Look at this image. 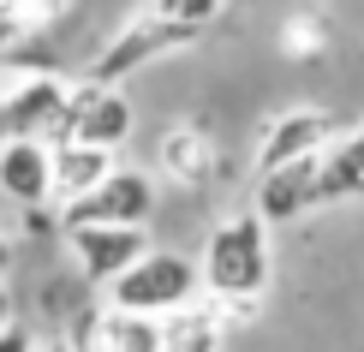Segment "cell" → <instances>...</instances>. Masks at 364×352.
Instances as JSON below:
<instances>
[{"label":"cell","instance_id":"1","mask_svg":"<svg viewBox=\"0 0 364 352\" xmlns=\"http://www.w3.org/2000/svg\"><path fill=\"white\" fill-rule=\"evenodd\" d=\"M197 269H203V293L233 304L239 316L257 311V299L269 293V281H275V245H269V221L257 215V209H239V215H227L209 227L203 239V257H197Z\"/></svg>","mask_w":364,"mask_h":352},{"label":"cell","instance_id":"2","mask_svg":"<svg viewBox=\"0 0 364 352\" xmlns=\"http://www.w3.org/2000/svg\"><path fill=\"white\" fill-rule=\"evenodd\" d=\"M197 36H203V30L173 24V18H161L156 6H144V12H132V18L119 24L108 42H102V54L90 60V78H102V84H126L132 72H144V66H156V60L191 48Z\"/></svg>","mask_w":364,"mask_h":352},{"label":"cell","instance_id":"3","mask_svg":"<svg viewBox=\"0 0 364 352\" xmlns=\"http://www.w3.org/2000/svg\"><path fill=\"white\" fill-rule=\"evenodd\" d=\"M203 293V269H197V257H179V251H156L149 245L144 257H132L126 269L108 281V299L126 304V311H173V304H186Z\"/></svg>","mask_w":364,"mask_h":352},{"label":"cell","instance_id":"4","mask_svg":"<svg viewBox=\"0 0 364 352\" xmlns=\"http://www.w3.org/2000/svg\"><path fill=\"white\" fill-rule=\"evenodd\" d=\"M66 102H72V78H60V72H48V66H30L12 84H0L6 132H24V137L60 144V132H66Z\"/></svg>","mask_w":364,"mask_h":352},{"label":"cell","instance_id":"5","mask_svg":"<svg viewBox=\"0 0 364 352\" xmlns=\"http://www.w3.org/2000/svg\"><path fill=\"white\" fill-rule=\"evenodd\" d=\"M60 334H66L72 346H96V352H161V316L126 311V304H114V299L78 304Z\"/></svg>","mask_w":364,"mask_h":352},{"label":"cell","instance_id":"6","mask_svg":"<svg viewBox=\"0 0 364 352\" xmlns=\"http://www.w3.org/2000/svg\"><path fill=\"white\" fill-rule=\"evenodd\" d=\"M132 132H138V114H132V96L119 84H102V78H84L72 84V102H66V132L60 137H78V144H102V149H126Z\"/></svg>","mask_w":364,"mask_h":352},{"label":"cell","instance_id":"7","mask_svg":"<svg viewBox=\"0 0 364 352\" xmlns=\"http://www.w3.org/2000/svg\"><path fill=\"white\" fill-rule=\"evenodd\" d=\"M60 227L72 221H126V227H149V215H156V179L144 174V167H108V179H102L96 191H84L78 203L54 209Z\"/></svg>","mask_w":364,"mask_h":352},{"label":"cell","instance_id":"8","mask_svg":"<svg viewBox=\"0 0 364 352\" xmlns=\"http://www.w3.org/2000/svg\"><path fill=\"white\" fill-rule=\"evenodd\" d=\"M60 233H66V251L90 287H108L132 257L149 251V227H126V221H72Z\"/></svg>","mask_w":364,"mask_h":352},{"label":"cell","instance_id":"9","mask_svg":"<svg viewBox=\"0 0 364 352\" xmlns=\"http://www.w3.org/2000/svg\"><path fill=\"white\" fill-rule=\"evenodd\" d=\"M0 197L18 209H54V144L6 132L0 137Z\"/></svg>","mask_w":364,"mask_h":352},{"label":"cell","instance_id":"10","mask_svg":"<svg viewBox=\"0 0 364 352\" xmlns=\"http://www.w3.org/2000/svg\"><path fill=\"white\" fill-rule=\"evenodd\" d=\"M257 215L269 227H287L311 209H323V156H299V161H281V167H263L257 174Z\"/></svg>","mask_w":364,"mask_h":352},{"label":"cell","instance_id":"11","mask_svg":"<svg viewBox=\"0 0 364 352\" xmlns=\"http://www.w3.org/2000/svg\"><path fill=\"white\" fill-rule=\"evenodd\" d=\"M335 137H341V126H335L328 108H287L257 137V174L263 167H281V161H299V156H323Z\"/></svg>","mask_w":364,"mask_h":352},{"label":"cell","instance_id":"12","mask_svg":"<svg viewBox=\"0 0 364 352\" xmlns=\"http://www.w3.org/2000/svg\"><path fill=\"white\" fill-rule=\"evenodd\" d=\"M233 323H239L233 304L197 293L186 304H173V311H161V352H209L233 334Z\"/></svg>","mask_w":364,"mask_h":352},{"label":"cell","instance_id":"13","mask_svg":"<svg viewBox=\"0 0 364 352\" xmlns=\"http://www.w3.org/2000/svg\"><path fill=\"white\" fill-rule=\"evenodd\" d=\"M215 161H221V149L209 137V126H197V119H179V126H168L156 137V167L173 186H209Z\"/></svg>","mask_w":364,"mask_h":352},{"label":"cell","instance_id":"14","mask_svg":"<svg viewBox=\"0 0 364 352\" xmlns=\"http://www.w3.org/2000/svg\"><path fill=\"white\" fill-rule=\"evenodd\" d=\"M114 167V149L102 144H78V137H60L54 144V209L78 203L84 191H96Z\"/></svg>","mask_w":364,"mask_h":352},{"label":"cell","instance_id":"15","mask_svg":"<svg viewBox=\"0 0 364 352\" xmlns=\"http://www.w3.org/2000/svg\"><path fill=\"white\" fill-rule=\"evenodd\" d=\"M364 197V126L323 149V203H358Z\"/></svg>","mask_w":364,"mask_h":352},{"label":"cell","instance_id":"16","mask_svg":"<svg viewBox=\"0 0 364 352\" xmlns=\"http://www.w3.org/2000/svg\"><path fill=\"white\" fill-rule=\"evenodd\" d=\"M0 6H6V18L18 24L24 36H42V30H54L72 12V0H0Z\"/></svg>","mask_w":364,"mask_h":352},{"label":"cell","instance_id":"17","mask_svg":"<svg viewBox=\"0 0 364 352\" xmlns=\"http://www.w3.org/2000/svg\"><path fill=\"white\" fill-rule=\"evenodd\" d=\"M149 6L161 12V18H173V24H191V30H209L227 12V0H149Z\"/></svg>","mask_w":364,"mask_h":352},{"label":"cell","instance_id":"18","mask_svg":"<svg viewBox=\"0 0 364 352\" xmlns=\"http://www.w3.org/2000/svg\"><path fill=\"white\" fill-rule=\"evenodd\" d=\"M24 42H30V36H24V30L12 24V18H6V6H0V60H6L12 48H24Z\"/></svg>","mask_w":364,"mask_h":352},{"label":"cell","instance_id":"19","mask_svg":"<svg viewBox=\"0 0 364 352\" xmlns=\"http://www.w3.org/2000/svg\"><path fill=\"white\" fill-rule=\"evenodd\" d=\"M12 323H18V299H12V287L0 281V334H6Z\"/></svg>","mask_w":364,"mask_h":352},{"label":"cell","instance_id":"20","mask_svg":"<svg viewBox=\"0 0 364 352\" xmlns=\"http://www.w3.org/2000/svg\"><path fill=\"white\" fill-rule=\"evenodd\" d=\"M12 263H18V245H12L6 233H0V281H6V274H12Z\"/></svg>","mask_w":364,"mask_h":352},{"label":"cell","instance_id":"21","mask_svg":"<svg viewBox=\"0 0 364 352\" xmlns=\"http://www.w3.org/2000/svg\"><path fill=\"white\" fill-rule=\"evenodd\" d=\"M0 137H6V114H0Z\"/></svg>","mask_w":364,"mask_h":352}]
</instances>
